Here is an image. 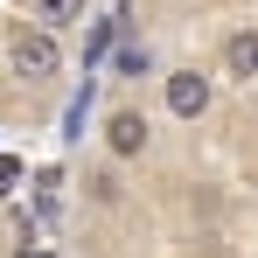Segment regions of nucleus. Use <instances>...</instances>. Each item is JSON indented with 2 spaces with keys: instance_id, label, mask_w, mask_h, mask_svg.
<instances>
[{
  "instance_id": "obj_6",
  "label": "nucleus",
  "mask_w": 258,
  "mask_h": 258,
  "mask_svg": "<svg viewBox=\"0 0 258 258\" xmlns=\"http://www.w3.org/2000/svg\"><path fill=\"white\" fill-rule=\"evenodd\" d=\"M84 188H91V203H105V210H112V203L126 196V188H119V174H112V168H91V174H84Z\"/></svg>"
},
{
  "instance_id": "obj_5",
  "label": "nucleus",
  "mask_w": 258,
  "mask_h": 258,
  "mask_svg": "<svg viewBox=\"0 0 258 258\" xmlns=\"http://www.w3.org/2000/svg\"><path fill=\"white\" fill-rule=\"evenodd\" d=\"M28 21H35L42 35H63V28L84 21V0H28Z\"/></svg>"
},
{
  "instance_id": "obj_4",
  "label": "nucleus",
  "mask_w": 258,
  "mask_h": 258,
  "mask_svg": "<svg viewBox=\"0 0 258 258\" xmlns=\"http://www.w3.org/2000/svg\"><path fill=\"white\" fill-rule=\"evenodd\" d=\"M223 77H237V84L258 77V28H237V35L223 42Z\"/></svg>"
},
{
  "instance_id": "obj_7",
  "label": "nucleus",
  "mask_w": 258,
  "mask_h": 258,
  "mask_svg": "<svg viewBox=\"0 0 258 258\" xmlns=\"http://www.w3.org/2000/svg\"><path fill=\"white\" fill-rule=\"evenodd\" d=\"M119 70H126V77H147L154 56H147V49H119Z\"/></svg>"
},
{
  "instance_id": "obj_3",
  "label": "nucleus",
  "mask_w": 258,
  "mask_h": 258,
  "mask_svg": "<svg viewBox=\"0 0 258 258\" xmlns=\"http://www.w3.org/2000/svg\"><path fill=\"white\" fill-rule=\"evenodd\" d=\"M147 140H154L147 112H133V105L105 112V154H112V161H140V154H147Z\"/></svg>"
},
{
  "instance_id": "obj_1",
  "label": "nucleus",
  "mask_w": 258,
  "mask_h": 258,
  "mask_svg": "<svg viewBox=\"0 0 258 258\" xmlns=\"http://www.w3.org/2000/svg\"><path fill=\"white\" fill-rule=\"evenodd\" d=\"M161 91H168V112H174V119H203V112H210V98H216L210 70H196V63H188V70H168Z\"/></svg>"
},
{
  "instance_id": "obj_2",
  "label": "nucleus",
  "mask_w": 258,
  "mask_h": 258,
  "mask_svg": "<svg viewBox=\"0 0 258 258\" xmlns=\"http://www.w3.org/2000/svg\"><path fill=\"white\" fill-rule=\"evenodd\" d=\"M14 70H21L28 84H49V77L63 70V49H56V35H42V28H21V35H14Z\"/></svg>"
}]
</instances>
